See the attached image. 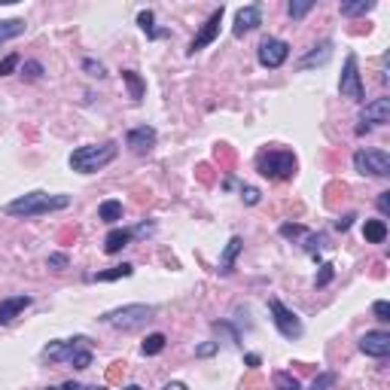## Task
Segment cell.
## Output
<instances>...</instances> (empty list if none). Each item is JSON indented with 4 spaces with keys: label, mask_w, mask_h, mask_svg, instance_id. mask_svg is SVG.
Returning <instances> with one entry per match:
<instances>
[{
    "label": "cell",
    "mask_w": 390,
    "mask_h": 390,
    "mask_svg": "<svg viewBox=\"0 0 390 390\" xmlns=\"http://www.w3.org/2000/svg\"><path fill=\"white\" fill-rule=\"evenodd\" d=\"M65 208H70V195L28 193V195L12 198L3 210L10 217H40V214H52V210H65Z\"/></svg>",
    "instance_id": "obj_1"
},
{
    "label": "cell",
    "mask_w": 390,
    "mask_h": 390,
    "mask_svg": "<svg viewBox=\"0 0 390 390\" xmlns=\"http://www.w3.org/2000/svg\"><path fill=\"white\" fill-rule=\"evenodd\" d=\"M43 357L49 363H70L76 369H89L91 366V345L86 336L65 338V342H49L43 347Z\"/></svg>",
    "instance_id": "obj_2"
},
{
    "label": "cell",
    "mask_w": 390,
    "mask_h": 390,
    "mask_svg": "<svg viewBox=\"0 0 390 390\" xmlns=\"http://www.w3.org/2000/svg\"><path fill=\"white\" fill-rule=\"evenodd\" d=\"M119 153V144L116 140H104V144H89V147H80V150L70 153V168L80 174H95L101 168H107Z\"/></svg>",
    "instance_id": "obj_3"
},
{
    "label": "cell",
    "mask_w": 390,
    "mask_h": 390,
    "mask_svg": "<svg viewBox=\"0 0 390 390\" xmlns=\"http://www.w3.org/2000/svg\"><path fill=\"white\" fill-rule=\"evenodd\" d=\"M257 171L268 180H290L296 174V155L287 150H268L259 153L257 159Z\"/></svg>",
    "instance_id": "obj_4"
},
{
    "label": "cell",
    "mask_w": 390,
    "mask_h": 390,
    "mask_svg": "<svg viewBox=\"0 0 390 390\" xmlns=\"http://www.w3.org/2000/svg\"><path fill=\"white\" fill-rule=\"evenodd\" d=\"M153 317V308L150 305H122V308L116 311H107V314H101V323L107 326H116V329H138V326H144L147 321Z\"/></svg>",
    "instance_id": "obj_5"
},
{
    "label": "cell",
    "mask_w": 390,
    "mask_h": 390,
    "mask_svg": "<svg viewBox=\"0 0 390 390\" xmlns=\"http://www.w3.org/2000/svg\"><path fill=\"white\" fill-rule=\"evenodd\" d=\"M354 168L369 177H387L390 174V155L384 150H357L354 153Z\"/></svg>",
    "instance_id": "obj_6"
},
{
    "label": "cell",
    "mask_w": 390,
    "mask_h": 390,
    "mask_svg": "<svg viewBox=\"0 0 390 390\" xmlns=\"http://www.w3.org/2000/svg\"><path fill=\"white\" fill-rule=\"evenodd\" d=\"M338 91H342V98H351V101H366V89H363V80H360V70H357V55H347L345 58Z\"/></svg>",
    "instance_id": "obj_7"
},
{
    "label": "cell",
    "mask_w": 390,
    "mask_h": 390,
    "mask_svg": "<svg viewBox=\"0 0 390 390\" xmlns=\"http://www.w3.org/2000/svg\"><path fill=\"white\" fill-rule=\"evenodd\" d=\"M268 311H272V321H274V326H278V332L283 338H302V321L281 299L268 302Z\"/></svg>",
    "instance_id": "obj_8"
},
{
    "label": "cell",
    "mask_w": 390,
    "mask_h": 390,
    "mask_svg": "<svg viewBox=\"0 0 390 390\" xmlns=\"http://www.w3.org/2000/svg\"><path fill=\"white\" fill-rule=\"evenodd\" d=\"M259 65L262 67H268V70H278L283 61L290 58V43L287 40H281V37H266L259 43Z\"/></svg>",
    "instance_id": "obj_9"
},
{
    "label": "cell",
    "mask_w": 390,
    "mask_h": 390,
    "mask_svg": "<svg viewBox=\"0 0 390 390\" xmlns=\"http://www.w3.org/2000/svg\"><path fill=\"white\" fill-rule=\"evenodd\" d=\"M360 129H357V134H366V129L369 125H384V122H390V98H375L372 104H366L363 107V113H360Z\"/></svg>",
    "instance_id": "obj_10"
},
{
    "label": "cell",
    "mask_w": 390,
    "mask_h": 390,
    "mask_svg": "<svg viewBox=\"0 0 390 390\" xmlns=\"http://www.w3.org/2000/svg\"><path fill=\"white\" fill-rule=\"evenodd\" d=\"M219 22H223V6H217L214 12L208 16V22L202 25V31L195 34V40L189 43V55H195V52H202L204 46H210L217 40V34H219Z\"/></svg>",
    "instance_id": "obj_11"
},
{
    "label": "cell",
    "mask_w": 390,
    "mask_h": 390,
    "mask_svg": "<svg viewBox=\"0 0 390 390\" xmlns=\"http://www.w3.org/2000/svg\"><path fill=\"white\" fill-rule=\"evenodd\" d=\"M360 351H363L366 357L384 360L390 354V336H387V332H381V329L366 332V336H360Z\"/></svg>",
    "instance_id": "obj_12"
},
{
    "label": "cell",
    "mask_w": 390,
    "mask_h": 390,
    "mask_svg": "<svg viewBox=\"0 0 390 390\" xmlns=\"http://www.w3.org/2000/svg\"><path fill=\"white\" fill-rule=\"evenodd\" d=\"M259 25H262V6L250 3V6H244V10H238L232 34H235V37H244L247 31H253V28H259Z\"/></svg>",
    "instance_id": "obj_13"
},
{
    "label": "cell",
    "mask_w": 390,
    "mask_h": 390,
    "mask_svg": "<svg viewBox=\"0 0 390 390\" xmlns=\"http://www.w3.org/2000/svg\"><path fill=\"white\" fill-rule=\"evenodd\" d=\"M125 147H129L131 153H150L155 147V129H150V125L131 129L129 134H125Z\"/></svg>",
    "instance_id": "obj_14"
},
{
    "label": "cell",
    "mask_w": 390,
    "mask_h": 390,
    "mask_svg": "<svg viewBox=\"0 0 390 390\" xmlns=\"http://www.w3.org/2000/svg\"><path fill=\"white\" fill-rule=\"evenodd\" d=\"M28 305H31V296H10V299H3L0 302V326H10Z\"/></svg>",
    "instance_id": "obj_15"
},
{
    "label": "cell",
    "mask_w": 390,
    "mask_h": 390,
    "mask_svg": "<svg viewBox=\"0 0 390 390\" xmlns=\"http://www.w3.org/2000/svg\"><path fill=\"white\" fill-rule=\"evenodd\" d=\"M329 55H332V40H321V43H317V46L299 61V70L321 67V65H326V61H329Z\"/></svg>",
    "instance_id": "obj_16"
},
{
    "label": "cell",
    "mask_w": 390,
    "mask_h": 390,
    "mask_svg": "<svg viewBox=\"0 0 390 390\" xmlns=\"http://www.w3.org/2000/svg\"><path fill=\"white\" fill-rule=\"evenodd\" d=\"M241 250H244V241H241L238 235H232L229 244H226V250L219 253V274H232V268H235V259H238Z\"/></svg>",
    "instance_id": "obj_17"
},
{
    "label": "cell",
    "mask_w": 390,
    "mask_h": 390,
    "mask_svg": "<svg viewBox=\"0 0 390 390\" xmlns=\"http://www.w3.org/2000/svg\"><path fill=\"white\" fill-rule=\"evenodd\" d=\"M131 229H110L107 232V238H104V253H119L122 247H129V241H131Z\"/></svg>",
    "instance_id": "obj_18"
},
{
    "label": "cell",
    "mask_w": 390,
    "mask_h": 390,
    "mask_svg": "<svg viewBox=\"0 0 390 390\" xmlns=\"http://www.w3.org/2000/svg\"><path fill=\"white\" fill-rule=\"evenodd\" d=\"M363 238L369 244H384L387 241V223L384 219H366L363 223Z\"/></svg>",
    "instance_id": "obj_19"
},
{
    "label": "cell",
    "mask_w": 390,
    "mask_h": 390,
    "mask_svg": "<svg viewBox=\"0 0 390 390\" xmlns=\"http://www.w3.org/2000/svg\"><path fill=\"white\" fill-rule=\"evenodd\" d=\"M122 83L129 86V95H131V101H144V95H147V83L140 80L134 70H122Z\"/></svg>",
    "instance_id": "obj_20"
},
{
    "label": "cell",
    "mask_w": 390,
    "mask_h": 390,
    "mask_svg": "<svg viewBox=\"0 0 390 390\" xmlns=\"http://www.w3.org/2000/svg\"><path fill=\"white\" fill-rule=\"evenodd\" d=\"M131 272H134V266L122 262V266H113V268H107V272L89 274V281H119V278H131Z\"/></svg>",
    "instance_id": "obj_21"
},
{
    "label": "cell",
    "mask_w": 390,
    "mask_h": 390,
    "mask_svg": "<svg viewBox=\"0 0 390 390\" xmlns=\"http://www.w3.org/2000/svg\"><path fill=\"white\" fill-rule=\"evenodd\" d=\"M25 19H10V22H0V43H6V40H16L25 34Z\"/></svg>",
    "instance_id": "obj_22"
},
{
    "label": "cell",
    "mask_w": 390,
    "mask_h": 390,
    "mask_svg": "<svg viewBox=\"0 0 390 390\" xmlns=\"http://www.w3.org/2000/svg\"><path fill=\"white\" fill-rule=\"evenodd\" d=\"M98 217H101L104 223H116V219H122V202H116V198H107V202H101V208H98Z\"/></svg>",
    "instance_id": "obj_23"
},
{
    "label": "cell",
    "mask_w": 390,
    "mask_h": 390,
    "mask_svg": "<svg viewBox=\"0 0 390 390\" xmlns=\"http://www.w3.org/2000/svg\"><path fill=\"white\" fill-rule=\"evenodd\" d=\"M165 345H168L165 332H153V336H147V338H144V345H140V351H144V357H155V354H162V351H165Z\"/></svg>",
    "instance_id": "obj_24"
},
{
    "label": "cell",
    "mask_w": 390,
    "mask_h": 390,
    "mask_svg": "<svg viewBox=\"0 0 390 390\" xmlns=\"http://www.w3.org/2000/svg\"><path fill=\"white\" fill-rule=\"evenodd\" d=\"M375 10V0H354V3H342V16H366Z\"/></svg>",
    "instance_id": "obj_25"
},
{
    "label": "cell",
    "mask_w": 390,
    "mask_h": 390,
    "mask_svg": "<svg viewBox=\"0 0 390 390\" xmlns=\"http://www.w3.org/2000/svg\"><path fill=\"white\" fill-rule=\"evenodd\" d=\"M155 16H153V10H144V12H138V25H140V31L147 34L150 40H155V37H162V31H155Z\"/></svg>",
    "instance_id": "obj_26"
},
{
    "label": "cell",
    "mask_w": 390,
    "mask_h": 390,
    "mask_svg": "<svg viewBox=\"0 0 390 390\" xmlns=\"http://www.w3.org/2000/svg\"><path fill=\"white\" fill-rule=\"evenodd\" d=\"M272 384H274V390H302L299 381H296L290 372H274L272 375Z\"/></svg>",
    "instance_id": "obj_27"
},
{
    "label": "cell",
    "mask_w": 390,
    "mask_h": 390,
    "mask_svg": "<svg viewBox=\"0 0 390 390\" xmlns=\"http://www.w3.org/2000/svg\"><path fill=\"white\" fill-rule=\"evenodd\" d=\"M314 10V3H311V0H299V3H290V19H302V16H308V12Z\"/></svg>",
    "instance_id": "obj_28"
},
{
    "label": "cell",
    "mask_w": 390,
    "mask_h": 390,
    "mask_svg": "<svg viewBox=\"0 0 390 390\" xmlns=\"http://www.w3.org/2000/svg\"><path fill=\"white\" fill-rule=\"evenodd\" d=\"M332 278H336V266H329V262H323L321 266V274L314 278V287H326Z\"/></svg>",
    "instance_id": "obj_29"
},
{
    "label": "cell",
    "mask_w": 390,
    "mask_h": 390,
    "mask_svg": "<svg viewBox=\"0 0 390 390\" xmlns=\"http://www.w3.org/2000/svg\"><path fill=\"white\" fill-rule=\"evenodd\" d=\"M332 384H336V372H321L314 378V384H311V390H329Z\"/></svg>",
    "instance_id": "obj_30"
},
{
    "label": "cell",
    "mask_w": 390,
    "mask_h": 390,
    "mask_svg": "<svg viewBox=\"0 0 390 390\" xmlns=\"http://www.w3.org/2000/svg\"><path fill=\"white\" fill-rule=\"evenodd\" d=\"M83 70H86L89 76H98V80H101V76H107L104 65H101V61H95V58H86V61H83Z\"/></svg>",
    "instance_id": "obj_31"
},
{
    "label": "cell",
    "mask_w": 390,
    "mask_h": 390,
    "mask_svg": "<svg viewBox=\"0 0 390 390\" xmlns=\"http://www.w3.org/2000/svg\"><path fill=\"white\" fill-rule=\"evenodd\" d=\"M323 247H326V235H308V241H305V250L311 257H317V250H323Z\"/></svg>",
    "instance_id": "obj_32"
},
{
    "label": "cell",
    "mask_w": 390,
    "mask_h": 390,
    "mask_svg": "<svg viewBox=\"0 0 390 390\" xmlns=\"http://www.w3.org/2000/svg\"><path fill=\"white\" fill-rule=\"evenodd\" d=\"M372 314L378 317L381 323H387V321H390V302H384V299L375 302V305H372Z\"/></svg>",
    "instance_id": "obj_33"
},
{
    "label": "cell",
    "mask_w": 390,
    "mask_h": 390,
    "mask_svg": "<svg viewBox=\"0 0 390 390\" xmlns=\"http://www.w3.org/2000/svg\"><path fill=\"white\" fill-rule=\"evenodd\" d=\"M22 74L28 76V80H40V76H43V65H40V61H25Z\"/></svg>",
    "instance_id": "obj_34"
},
{
    "label": "cell",
    "mask_w": 390,
    "mask_h": 390,
    "mask_svg": "<svg viewBox=\"0 0 390 390\" xmlns=\"http://www.w3.org/2000/svg\"><path fill=\"white\" fill-rule=\"evenodd\" d=\"M281 235L283 238H299V235H305V226H299V223H283L281 226Z\"/></svg>",
    "instance_id": "obj_35"
},
{
    "label": "cell",
    "mask_w": 390,
    "mask_h": 390,
    "mask_svg": "<svg viewBox=\"0 0 390 390\" xmlns=\"http://www.w3.org/2000/svg\"><path fill=\"white\" fill-rule=\"evenodd\" d=\"M19 67V55L12 52V55H6L3 61H0V76H6V74H12V70Z\"/></svg>",
    "instance_id": "obj_36"
},
{
    "label": "cell",
    "mask_w": 390,
    "mask_h": 390,
    "mask_svg": "<svg viewBox=\"0 0 390 390\" xmlns=\"http://www.w3.org/2000/svg\"><path fill=\"white\" fill-rule=\"evenodd\" d=\"M217 351H219V342H208V345L195 347V357H214Z\"/></svg>",
    "instance_id": "obj_37"
},
{
    "label": "cell",
    "mask_w": 390,
    "mask_h": 390,
    "mask_svg": "<svg viewBox=\"0 0 390 390\" xmlns=\"http://www.w3.org/2000/svg\"><path fill=\"white\" fill-rule=\"evenodd\" d=\"M49 266L52 268H67V257L65 253H49Z\"/></svg>",
    "instance_id": "obj_38"
},
{
    "label": "cell",
    "mask_w": 390,
    "mask_h": 390,
    "mask_svg": "<svg viewBox=\"0 0 390 390\" xmlns=\"http://www.w3.org/2000/svg\"><path fill=\"white\" fill-rule=\"evenodd\" d=\"M354 219H357L354 214H345V217H338V219H336V229H338V232H347V229H351V223H354Z\"/></svg>",
    "instance_id": "obj_39"
},
{
    "label": "cell",
    "mask_w": 390,
    "mask_h": 390,
    "mask_svg": "<svg viewBox=\"0 0 390 390\" xmlns=\"http://www.w3.org/2000/svg\"><path fill=\"white\" fill-rule=\"evenodd\" d=\"M244 202H247V204H259V189L244 186Z\"/></svg>",
    "instance_id": "obj_40"
},
{
    "label": "cell",
    "mask_w": 390,
    "mask_h": 390,
    "mask_svg": "<svg viewBox=\"0 0 390 390\" xmlns=\"http://www.w3.org/2000/svg\"><path fill=\"white\" fill-rule=\"evenodd\" d=\"M378 210L387 217V210H390V193H381L378 195Z\"/></svg>",
    "instance_id": "obj_41"
},
{
    "label": "cell",
    "mask_w": 390,
    "mask_h": 390,
    "mask_svg": "<svg viewBox=\"0 0 390 390\" xmlns=\"http://www.w3.org/2000/svg\"><path fill=\"white\" fill-rule=\"evenodd\" d=\"M247 366H250V369L259 366V357H257V354H247Z\"/></svg>",
    "instance_id": "obj_42"
},
{
    "label": "cell",
    "mask_w": 390,
    "mask_h": 390,
    "mask_svg": "<svg viewBox=\"0 0 390 390\" xmlns=\"http://www.w3.org/2000/svg\"><path fill=\"white\" fill-rule=\"evenodd\" d=\"M162 390H186V384H180V381H171V384H165Z\"/></svg>",
    "instance_id": "obj_43"
},
{
    "label": "cell",
    "mask_w": 390,
    "mask_h": 390,
    "mask_svg": "<svg viewBox=\"0 0 390 390\" xmlns=\"http://www.w3.org/2000/svg\"><path fill=\"white\" fill-rule=\"evenodd\" d=\"M61 390H80V384H76V381H67V384L61 387Z\"/></svg>",
    "instance_id": "obj_44"
},
{
    "label": "cell",
    "mask_w": 390,
    "mask_h": 390,
    "mask_svg": "<svg viewBox=\"0 0 390 390\" xmlns=\"http://www.w3.org/2000/svg\"><path fill=\"white\" fill-rule=\"evenodd\" d=\"M80 390H104V387H98V384H89L86 387V384H80Z\"/></svg>",
    "instance_id": "obj_45"
},
{
    "label": "cell",
    "mask_w": 390,
    "mask_h": 390,
    "mask_svg": "<svg viewBox=\"0 0 390 390\" xmlns=\"http://www.w3.org/2000/svg\"><path fill=\"white\" fill-rule=\"evenodd\" d=\"M122 390H144V387H138V384H125Z\"/></svg>",
    "instance_id": "obj_46"
},
{
    "label": "cell",
    "mask_w": 390,
    "mask_h": 390,
    "mask_svg": "<svg viewBox=\"0 0 390 390\" xmlns=\"http://www.w3.org/2000/svg\"><path fill=\"white\" fill-rule=\"evenodd\" d=\"M46 390H61V387H46Z\"/></svg>",
    "instance_id": "obj_47"
}]
</instances>
